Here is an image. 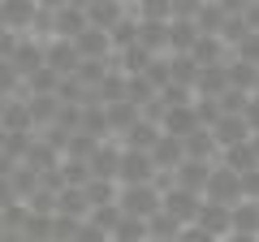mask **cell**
Listing matches in <instances>:
<instances>
[{"label":"cell","instance_id":"cell-15","mask_svg":"<svg viewBox=\"0 0 259 242\" xmlns=\"http://www.w3.org/2000/svg\"><path fill=\"white\" fill-rule=\"evenodd\" d=\"M194 225H199L203 233H212V238H225V233H229V208H221V204H199Z\"/></svg>","mask_w":259,"mask_h":242},{"label":"cell","instance_id":"cell-16","mask_svg":"<svg viewBox=\"0 0 259 242\" xmlns=\"http://www.w3.org/2000/svg\"><path fill=\"white\" fill-rule=\"evenodd\" d=\"M259 208H255V199H242V204H233L229 208V233H250L255 238V225H259Z\"/></svg>","mask_w":259,"mask_h":242},{"label":"cell","instance_id":"cell-5","mask_svg":"<svg viewBox=\"0 0 259 242\" xmlns=\"http://www.w3.org/2000/svg\"><path fill=\"white\" fill-rule=\"evenodd\" d=\"M199 204H203V199L190 195V190H177V186H164V190H160V212L173 216L177 225H194V216H199Z\"/></svg>","mask_w":259,"mask_h":242},{"label":"cell","instance_id":"cell-18","mask_svg":"<svg viewBox=\"0 0 259 242\" xmlns=\"http://www.w3.org/2000/svg\"><path fill=\"white\" fill-rule=\"evenodd\" d=\"M69 242H112V238H108L104 229H95L91 221H82V225L74 229V238H69Z\"/></svg>","mask_w":259,"mask_h":242},{"label":"cell","instance_id":"cell-10","mask_svg":"<svg viewBox=\"0 0 259 242\" xmlns=\"http://www.w3.org/2000/svg\"><path fill=\"white\" fill-rule=\"evenodd\" d=\"M255 156H259L255 139H246V143H233V147H225L216 165H225V169H229V173L246 177V173H255Z\"/></svg>","mask_w":259,"mask_h":242},{"label":"cell","instance_id":"cell-7","mask_svg":"<svg viewBox=\"0 0 259 242\" xmlns=\"http://www.w3.org/2000/svg\"><path fill=\"white\" fill-rule=\"evenodd\" d=\"M9 65L18 69V78H30L35 69H44V39L18 35V44H13V52H9Z\"/></svg>","mask_w":259,"mask_h":242},{"label":"cell","instance_id":"cell-2","mask_svg":"<svg viewBox=\"0 0 259 242\" xmlns=\"http://www.w3.org/2000/svg\"><path fill=\"white\" fill-rule=\"evenodd\" d=\"M203 204H221V208L242 204V177L229 173L225 165H212V173L203 182Z\"/></svg>","mask_w":259,"mask_h":242},{"label":"cell","instance_id":"cell-19","mask_svg":"<svg viewBox=\"0 0 259 242\" xmlns=\"http://www.w3.org/2000/svg\"><path fill=\"white\" fill-rule=\"evenodd\" d=\"M177 242H221V238H212V233H203L199 225H182V229H177Z\"/></svg>","mask_w":259,"mask_h":242},{"label":"cell","instance_id":"cell-13","mask_svg":"<svg viewBox=\"0 0 259 242\" xmlns=\"http://www.w3.org/2000/svg\"><path fill=\"white\" fill-rule=\"evenodd\" d=\"M82 13H87V26H91V30H104V35H108V30L125 18V5L104 0V5H82Z\"/></svg>","mask_w":259,"mask_h":242},{"label":"cell","instance_id":"cell-1","mask_svg":"<svg viewBox=\"0 0 259 242\" xmlns=\"http://www.w3.org/2000/svg\"><path fill=\"white\" fill-rule=\"evenodd\" d=\"M117 212L121 216H130V221H147V216H156L160 212V190L151 186H117Z\"/></svg>","mask_w":259,"mask_h":242},{"label":"cell","instance_id":"cell-20","mask_svg":"<svg viewBox=\"0 0 259 242\" xmlns=\"http://www.w3.org/2000/svg\"><path fill=\"white\" fill-rule=\"evenodd\" d=\"M13 44H18V35H13V30H5V26H0V61H9Z\"/></svg>","mask_w":259,"mask_h":242},{"label":"cell","instance_id":"cell-21","mask_svg":"<svg viewBox=\"0 0 259 242\" xmlns=\"http://www.w3.org/2000/svg\"><path fill=\"white\" fill-rule=\"evenodd\" d=\"M221 242H255V238H250V233H225Z\"/></svg>","mask_w":259,"mask_h":242},{"label":"cell","instance_id":"cell-9","mask_svg":"<svg viewBox=\"0 0 259 242\" xmlns=\"http://www.w3.org/2000/svg\"><path fill=\"white\" fill-rule=\"evenodd\" d=\"M207 173H212V165H203V160H182V165L168 173V186L190 190V195L203 199V182H207Z\"/></svg>","mask_w":259,"mask_h":242},{"label":"cell","instance_id":"cell-3","mask_svg":"<svg viewBox=\"0 0 259 242\" xmlns=\"http://www.w3.org/2000/svg\"><path fill=\"white\" fill-rule=\"evenodd\" d=\"M82 30H87L82 5H48V39H65V44H74Z\"/></svg>","mask_w":259,"mask_h":242},{"label":"cell","instance_id":"cell-4","mask_svg":"<svg viewBox=\"0 0 259 242\" xmlns=\"http://www.w3.org/2000/svg\"><path fill=\"white\" fill-rule=\"evenodd\" d=\"M156 182V165H151L147 151H125L121 147V160H117V186H147Z\"/></svg>","mask_w":259,"mask_h":242},{"label":"cell","instance_id":"cell-11","mask_svg":"<svg viewBox=\"0 0 259 242\" xmlns=\"http://www.w3.org/2000/svg\"><path fill=\"white\" fill-rule=\"evenodd\" d=\"M74 52H78V61H112L108 35H104V30H91V26L74 39Z\"/></svg>","mask_w":259,"mask_h":242},{"label":"cell","instance_id":"cell-17","mask_svg":"<svg viewBox=\"0 0 259 242\" xmlns=\"http://www.w3.org/2000/svg\"><path fill=\"white\" fill-rule=\"evenodd\" d=\"M0 95H5V100L22 95V78H18V69H13L9 61H0Z\"/></svg>","mask_w":259,"mask_h":242},{"label":"cell","instance_id":"cell-14","mask_svg":"<svg viewBox=\"0 0 259 242\" xmlns=\"http://www.w3.org/2000/svg\"><path fill=\"white\" fill-rule=\"evenodd\" d=\"M151 165H156V173H173L177 165H182V143L177 139H164V134H160L156 143H151Z\"/></svg>","mask_w":259,"mask_h":242},{"label":"cell","instance_id":"cell-23","mask_svg":"<svg viewBox=\"0 0 259 242\" xmlns=\"http://www.w3.org/2000/svg\"><path fill=\"white\" fill-rule=\"evenodd\" d=\"M173 242H177V238H173Z\"/></svg>","mask_w":259,"mask_h":242},{"label":"cell","instance_id":"cell-6","mask_svg":"<svg viewBox=\"0 0 259 242\" xmlns=\"http://www.w3.org/2000/svg\"><path fill=\"white\" fill-rule=\"evenodd\" d=\"M207 134H212V143H216V156H221L225 147H233V143H246V139H255V126H250L246 117H216L212 126H207Z\"/></svg>","mask_w":259,"mask_h":242},{"label":"cell","instance_id":"cell-22","mask_svg":"<svg viewBox=\"0 0 259 242\" xmlns=\"http://www.w3.org/2000/svg\"><path fill=\"white\" fill-rule=\"evenodd\" d=\"M48 242H61V238H48Z\"/></svg>","mask_w":259,"mask_h":242},{"label":"cell","instance_id":"cell-8","mask_svg":"<svg viewBox=\"0 0 259 242\" xmlns=\"http://www.w3.org/2000/svg\"><path fill=\"white\" fill-rule=\"evenodd\" d=\"M117 160H121V147L117 143H95L91 160H87V173H91V182H112L117 186Z\"/></svg>","mask_w":259,"mask_h":242},{"label":"cell","instance_id":"cell-12","mask_svg":"<svg viewBox=\"0 0 259 242\" xmlns=\"http://www.w3.org/2000/svg\"><path fill=\"white\" fill-rule=\"evenodd\" d=\"M156 139H160V126H156V121H147V117H139L125 134H121L117 147H125V151H151V143H156Z\"/></svg>","mask_w":259,"mask_h":242}]
</instances>
